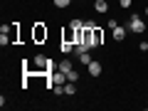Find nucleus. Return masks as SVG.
I'll list each match as a JSON object with an SVG mask.
<instances>
[{"instance_id": "f03ea898", "label": "nucleus", "mask_w": 148, "mask_h": 111, "mask_svg": "<svg viewBox=\"0 0 148 111\" xmlns=\"http://www.w3.org/2000/svg\"><path fill=\"white\" fill-rule=\"evenodd\" d=\"M128 30H131V32H143V30H146L143 17L141 15H131V20H128Z\"/></svg>"}, {"instance_id": "20e7f679", "label": "nucleus", "mask_w": 148, "mask_h": 111, "mask_svg": "<svg viewBox=\"0 0 148 111\" xmlns=\"http://www.w3.org/2000/svg\"><path fill=\"white\" fill-rule=\"evenodd\" d=\"M91 32H94V45H96V47H101V45H104V30H101L99 25H94V30H91Z\"/></svg>"}, {"instance_id": "dca6fc26", "label": "nucleus", "mask_w": 148, "mask_h": 111, "mask_svg": "<svg viewBox=\"0 0 148 111\" xmlns=\"http://www.w3.org/2000/svg\"><path fill=\"white\" fill-rule=\"evenodd\" d=\"M106 27H111V30H114V27H119V22H116V20H114V17H111V20H109V22H106Z\"/></svg>"}, {"instance_id": "39448f33", "label": "nucleus", "mask_w": 148, "mask_h": 111, "mask_svg": "<svg viewBox=\"0 0 148 111\" xmlns=\"http://www.w3.org/2000/svg\"><path fill=\"white\" fill-rule=\"evenodd\" d=\"M86 67H89V74H91V77H99V74H101V62H96V59H91Z\"/></svg>"}, {"instance_id": "9d476101", "label": "nucleus", "mask_w": 148, "mask_h": 111, "mask_svg": "<svg viewBox=\"0 0 148 111\" xmlns=\"http://www.w3.org/2000/svg\"><path fill=\"white\" fill-rule=\"evenodd\" d=\"M69 27H72V32H79V30H82V27H84V22H82V20H79V17H74V20H72V22H69Z\"/></svg>"}, {"instance_id": "ddd939ff", "label": "nucleus", "mask_w": 148, "mask_h": 111, "mask_svg": "<svg viewBox=\"0 0 148 111\" xmlns=\"http://www.w3.org/2000/svg\"><path fill=\"white\" fill-rule=\"evenodd\" d=\"M79 79V72H77V69H72V72L67 74V82H77Z\"/></svg>"}, {"instance_id": "4468645a", "label": "nucleus", "mask_w": 148, "mask_h": 111, "mask_svg": "<svg viewBox=\"0 0 148 111\" xmlns=\"http://www.w3.org/2000/svg\"><path fill=\"white\" fill-rule=\"evenodd\" d=\"M54 5L57 8H69V3H72V0H52Z\"/></svg>"}, {"instance_id": "f3484780", "label": "nucleus", "mask_w": 148, "mask_h": 111, "mask_svg": "<svg viewBox=\"0 0 148 111\" xmlns=\"http://www.w3.org/2000/svg\"><path fill=\"white\" fill-rule=\"evenodd\" d=\"M146 17H148V5H146Z\"/></svg>"}, {"instance_id": "7ed1b4c3", "label": "nucleus", "mask_w": 148, "mask_h": 111, "mask_svg": "<svg viewBox=\"0 0 148 111\" xmlns=\"http://www.w3.org/2000/svg\"><path fill=\"white\" fill-rule=\"evenodd\" d=\"M59 49H62V54H72V52H74V40H69V37H64V35H62Z\"/></svg>"}, {"instance_id": "f257e3e1", "label": "nucleus", "mask_w": 148, "mask_h": 111, "mask_svg": "<svg viewBox=\"0 0 148 111\" xmlns=\"http://www.w3.org/2000/svg\"><path fill=\"white\" fill-rule=\"evenodd\" d=\"M32 40H35V42H45V40H47V27H45L42 22H37V25L32 27Z\"/></svg>"}, {"instance_id": "1a4fd4ad", "label": "nucleus", "mask_w": 148, "mask_h": 111, "mask_svg": "<svg viewBox=\"0 0 148 111\" xmlns=\"http://www.w3.org/2000/svg\"><path fill=\"white\" fill-rule=\"evenodd\" d=\"M57 69H62V72H64V74H69V72H72V69H74V67H72V62H69V59H62V62H59V64H57Z\"/></svg>"}, {"instance_id": "9b49d317", "label": "nucleus", "mask_w": 148, "mask_h": 111, "mask_svg": "<svg viewBox=\"0 0 148 111\" xmlns=\"http://www.w3.org/2000/svg\"><path fill=\"white\" fill-rule=\"evenodd\" d=\"M64 94H77V84H74V82H67V84H64Z\"/></svg>"}, {"instance_id": "423d86ee", "label": "nucleus", "mask_w": 148, "mask_h": 111, "mask_svg": "<svg viewBox=\"0 0 148 111\" xmlns=\"http://www.w3.org/2000/svg\"><path fill=\"white\" fill-rule=\"evenodd\" d=\"M111 32H114V40H116V42H121V40H126V27H121V25H119V27H114Z\"/></svg>"}, {"instance_id": "2eb2a0df", "label": "nucleus", "mask_w": 148, "mask_h": 111, "mask_svg": "<svg viewBox=\"0 0 148 111\" xmlns=\"http://www.w3.org/2000/svg\"><path fill=\"white\" fill-rule=\"evenodd\" d=\"M131 3H133V0H119V5H121V8H131Z\"/></svg>"}, {"instance_id": "6e6552de", "label": "nucleus", "mask_w": 148, "mask_h": 111, "mask_svg": "<svg viewBox=\"0 0 148 111\" xmlns=\"http://www.w3.org/2000/svg\"><path fill=\"white\" fill-rule=\"evenodd\" d=\"M94 10L104 15V12H109V3H106V0H96V3H94Z\"/></svg>"}, {"instance_id": "0eeeda50", "label": "nucleus", "mask_w": 148, "mask_h": 111, "mask_svg": "<svg viewBox=\"0 0 148 111\" xmlns=\"http://www.w3.org/2000/svg\"><path fill=\"white\" fill-rule=\"evenodd\" d=\"M52 82H54V84H67V74L59 69V72H54V74H52Z\"/></svg>"}, {"instance_id": "f8f14e48", "label": "nucleus", "mask_w": 148, "mask_h": 111, "mask_svg": "<svg viewBox=\"0 0 148 111\" xmlns=\"http://www.w3.org/2000/svg\"><path fill=\"white\" fill-rule=\"evenodd\" d=\"M89 62H91V54L89 52H82L79 54V64H89Z\"/></svg>"}]
</instances>
